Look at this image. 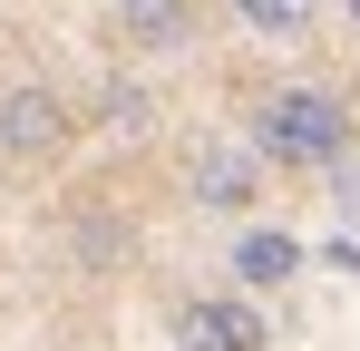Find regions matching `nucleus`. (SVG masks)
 <instances>
[{
    "mask_svg": "<svg viewBox=\"0 0 360 351\" xmlns=\"http://www.w3.org/2000/svg\"><path fill=\"white\" fill-rule=\"evenodd\" d=\"M253 166H341V147H351V108L331 98V88H273L263 108H253Z\"/></svg>",
    "mask_w": 360,
    "mask_h": 351,
    "instance_id": "obj_1",
    "label": "nucleus"
},
{
    "mask_svg": "<svg viewBox=\"0 0 360 351\" xmlns=\"http://www.w3.org/2000/svg\"><path fill=\"white\" fill-rule=\"evenodd\" d=\"M176 351H263V312L234 292H195L176 312Z\"/></svg>",
    "mask_w": 360,
    "mask_h": 351,
    "instance_id": "obj_2",
    "label": "nucleus"
},
{
    "mask_svg": "<svg viewBox=\"0 0 360 351\" xmlns=\"http://www.w3.org/2000/svg\"><path fill=\"white\" fill-rule=\"evenodd\" d=\"M59 137H68V108H59V88H39V78L0 88V156H49Z\"/></svg>",
    "mask_w": 360,
    "mask_h": 351,
    "instance_id": "obj_3",
    "label": "nucleus"
},
{
    "mask_svg": "<svg viewBox=\"0 0 360 351\" xmlns=\"http://www.w3.org/2000/svg\"><path fill=\"white\" fill-rule=\"evenodd\" d=\"M117 30L136 49L176 58V49H195V0H117Z\"/></svg>",
    "mask_w": 360,
    "mask_h": 351,
    "instance_id": "obj_4",
    "label": "nucleus"
},
{
    "mask_svg": "<svg viewBox=\"0 0 360 351\" xmlns=\"http://www.w3.org/2000/svg\"><path fill=\"white\" fill-rule=\"evenodd\" d=\"M253 185H263L253 147H214V156L195 166V205H214V215H243V205H253Z\"/></svg>",
    "mask_w": 360,
    "mask_h": 351,
    "instance_id": "obj_5",
    "label": "nucleus"
},
{
    "mask_svg": "<svg viewBox=\"0 0 360 351\" xmlns=\"http://www.w3.org/2000/svg\"><path fill=\"white\" fill-rule=\"evenodd\" d=\"M283 273H302V244H292L283 225H253V234L234 244V283H243V292H273Z\"/></svg>",
    "mask_w": 360,
    "mask_h": 351,
    "instance_id": "obj_6",
    "label": "nucleus"
},
{
    "mask_svg": "<svg viewBox=\"0 0 360 351\" xmlns=\"http://www.w3.org/2000/svg\"><path fill=\"white\" fill-rule=\"evenodd\" d=\"M234 10H243L253 39H302V30L321 20V0H234Z\"/></svg>",
    "mask_w": 360,
    "mask_h": 351,
    "instance_id": "obj_7",
    "label": "nucleus"
},
{
    "mask_svg": "<svg viewBox=\"0 0 360 351\" xmlns=\"http://www.w3.org/2000/svg\"><path fill=\"white\" fill-rule=\"evenodd\" d=\"M108 127L136 137V127H146V88H108Z\"/></svg>",
    "mask_w": 360,
    "mask_h": 351,
    "instance_id": "obj_8",
    "label": "nucleus"
},
{
    "mask_svg": "<svg viewBox=\"0 0 360 351\" xmlns=\"http://www.w3.org/2000/svg\"><path fill=\"white\" fill-rule=\"evenodd\" d=\"M341 10H351V20H360V0H341Z\"/></svg>",
    "mask_w": 360,
    "mask_h": 351,
    "instance_id": "obj_9",
    "label": "nucleus"
}]
</instances>
